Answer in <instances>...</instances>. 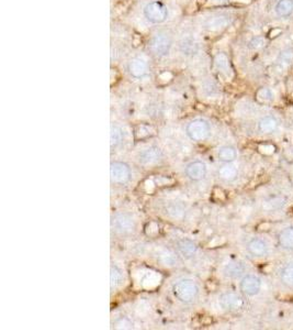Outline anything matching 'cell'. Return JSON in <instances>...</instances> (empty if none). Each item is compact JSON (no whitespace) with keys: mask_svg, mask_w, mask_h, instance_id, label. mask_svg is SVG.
<instances>
[{"mask_svg":"<svg viewBox=\"0 0 293 330\" xmlns=\"http://www.w3.org/2000/svg\"><path fill=\"white\" fill-rule=\"evenodd\" d=\"M171 44H173V40H171L170 35H168L167 33L159 32L155 34L151 39V41H149L148 49L153 55L162 57L166 56L169 53Z\"/></svg>","mask_w":293,"mask_h":330,"instance_id":"1","label":"cell"},{"mask_svg":"<svg viewBox=\"0 0 293 330\" xmlns=\"http://www.w3.org/2000/svg\"><path fill=\"white\" fill-rule=\"evenodd\" d=\"M175 296L184 303H189L198 295L199 289L195 282L190 279H182L174 285L173 288Z\"/></svg>","mask_w":293,"mask_h":330,"instance_id":"2","label":"cell"},{"mask_svg":"<svg viewBox=\"0 0 293 330\" xmlns=\"http://www.w3.org/2000/svg\"><path fill=\"white\" fill-rule=\"evenodd\" d=\"M144 16L151 23L159 25L167 19L168 11L165 6L159 2H152L145 6Z\"/></svg>","mask_w":293,"mask_h":330,"instance_id":"3","label":"cell"},{"mask_svg":"<svg viewBox=\"0 0 293 330\" xmlns=\"http://www.w3.org/2000/svg\"><path fill=\"white\" fill-rule=\"evenodd\" d=\"M210 125L204 119H196L188 125L187 134L194 141H203L210 135Z\"/></svg>","mask_w":293,"mask_h":330,"instance_id":"4","label":"cell"},{"mask_svg":"<svg viewBox=\"0 0 293 330\" xmlns=\"http://www.w3.org/2000/svg\"><path fill=\"white\" fill-rule=\"evenodd\" d=\"M111 182L116 184H125L131 177L130 168L125 163L114 162L110 167Z\"/></svg>","mask_w":293,"mask_h":330,"instance_id":"5","label":"cell"},{"mask_svg":"<svg viewBox=\"0 0 293 330\" xmlns=\"http://www.w3.org/2000/svg\"><path fill=\"white\" fill-rule=\"evenodd\" d=\"M114 228L120 233H131L135 230V221L127 214H119L114 217Z\"/></svg>","mask_w":293,"mask_h":330,"instance_id":"6","label":"cell"},{"mask_svg":"<svg viewBox=\"0 0 293 330\" xmlns=\"http://www.w3.org/2000/svg\"><path fill=\"white\" fill-rule=\"evenodd\" d=\"M220 305L226 311H238L244 306V300L237 294L225 293L220 297Z\"/></svg>","mask_w":293,"mask_h":330,"instance_id":"7","label":"cell"},{"mask_svg":"<svg viewBox=\"0 0 293 330\" xmlns=\"http://www.w3.org/2000/svg\"><path fill=\"white\" fill-rule=\"evenodd\" d=\"M260 279L255 275H246L241 282V291L247 296L257 295L260 291Z\"/></svg>","mask_w":293,"mask_h":330,"instance_id":"8","label":"cell"},{"mask_svg":"<svg viewBox=\"0 0 293 330\" xmlns=\"http://www.w3.org/2000/svg\"><path fill=\"white\" fill-rule=\"evenodd\" d=\"M231 22V18L228 16H225V14H218V16H214L209 18L208 20L204 22L205 29L211 31H218L221 30V29L226 28Z\"/></svg>","mask_w":293,"mask_h":330,"instance_id":"9","label":"cell"},{"mask_svg":"<svg viewBox=\"0 0 293 330\" xmlns=\"http://www.w3.org/2000/svg\"><path fill=\"white\" fill-rule=\"evenodd\" d=\"M185 173H187V176L192 179V181H200L206 174L205 164L200 161L192 162L185 169Z\"/></svg>","mask_w":293,"mask_h":330,"instance_id":"10","label":"cell"},{"mask_svg":"<svg viewBox=\"0 0 293 330\" xmlns=\"http://www.w3.org/2000/svg\"><path fill=\"white\" fill-rule=\"evenodd\" d=\"M128 73H130L135 78H142L147 74L148 66L145 61L141 59H133L130 63H128Z\"/></svg>","mask_w":293,"mask_h":330,"instance_id":"11","label":"cell"},{"mask_svg":"<svg viewBox=\"0 0 293 330\" xmlns=\"http://www.w3.org/2000/svg\"><path fill=\"white\" fill-rule=\"evenodd\" d=\"M248 252L255 256H263L268 252V247L266 242L260 239H253L248 242L247 245Z\"/></svg>","mask_w":293,"mask_h":330,"instance_id":"12","label":"cell"},{"mask_svg":"<svg viewBox=\"0 0 293 330\" xmlns=\"http://www.w3.org/2000/svg\"><path fill=\"white\" fill-rule=\"evenodd\" d=\"M278 128V121L273 116H266L263 117L258 124L259 131L266 134H270L277 130Z\"/></svg>","mask_w":293,"mask_h":330,"instance_id":"13","label":"cell"},{"mask_svg":"<svg viewBox=\"0 0 293 330\" xmlns=\"http://www.w3.org/2000/svg\"><path fill=\"white\" fill-rule=\"evenodd\" d=\"M245 272L244 264L239 261H232L225 265L224 274L228 277H238Z\"/></svg>","mask_w":293,"mask_h":330,"instance_id":"14","label":"cell"},{"mask_svg":"<svg viewBox=\"0 0 293 330\" xmlns=\"http://www.w3.org/2000/svg\"><path fill=\"white\" fill-rule=\"evenodd\" d=\"M161 156H162V153L159 151V149L151 148L141 153L140 161L143 164H153V163H156L157 161H159Z\"/></svg>","mask_w":293,"mask_h":330,"instance_id":"15","label":"cell"},{"mask_svg":"<svg viewBox=\"0 0 293 330\" xmlns=\"http://www.w3.org/2000/svg\"><path fill=\"white\" fill-rule=\"evenodd\" d=\"M279 243L283 249H293V227L285 228L279 234Z\"/></svg>","mask_w":293,"mask_h":330,"instance_id":"16","label":"cell"},{"mask_svg":"<svg viewBox=\"0 0 293 330\" xmlns=\"http://www.w3.org/2000/svg\"><path fill=\"white\" fill-rule=\"evenodd\" d=\"M276 12L279 17H289L293 12V0H279L276 6Z\"/></svg>","mask_w":293,"mask_h":330,"instance_id":"17","label":"cell"},{"mask_svg":"<svg viewBox=\"0 0 293 330\" xmlns=\"http://www.w3.org/2000/svg\"><path fill=\"white\" fill-rule=\"evenodd\" d=\"M219 175L221 178L224 179V181H227V182L234 181V179L236 178V176H237V169L235 168L234 165H232L230 163H226L219 170Z\"/></svg>","mask_w":293,"mask_h":330,"instance_id":"18","label":"cell"},{"mask_svg":"<svg viewBox=\"0 0 293 330\" xmlns=\"http://www.w3.org/2000/svg\"><path fill=\"white\" fill-rule=\"evenodd\" d=\"M177 247H178V250H179V252L187 257H190V256L194 255L197 251L196 243H194L190 240H187V239L180 240L179 242H178Z\"/></svg>","mask_w":293,"mask_h":330,"instance_id":"19","label":"cell"},{"mask_svg":"<svg viewBox=\"0 0 293 330\" xmlns=\"http://www.w3.org/2000/svg\"><path fill=\"white\" fill-rule=\"evenodd\" d=\"M219 159L221 162H224V163L233 162L235 159H236V150L230 146L222 147L219 151Z\"/></svg>","mask_w":293,"mask_h":330,"instance_id":"20","label":"cell"},{"mask_svg":"<svg viewBox=\"0 0 293 330\" xmlns=\"http://www.w3.org/2000/svg\"><path fill=\"white\" fill-rule=\"evenodd\" d=\"M281 281L285 286H288L290 289H293V263L285 265V267L282 269Z\"/></svg>","mask_w":293,"mask_h":330,"instance_id":"21","label":"cell"},{"mask_svg":"<svg viewBox=\"0 0 293 330\" xmlns=\"http://www.w3.org/2000/svg\"><path fill=\"white\" fill-rule=\"evenodd\" d=\"M122 281V273L117 267H111V273H110V282H111V289H116L117 286Z\"/></svg>","mask_w":293,"mask_h":330,"instance_id":"22","label":"cell"},{"mask_svg":"<svg viewBox=\"0 0 293 330\" xmlns=\"http://www.w3.org/2000/svg\"><path fill=\"white\" fill-rule=\"evenodd\" d=\"M121 140H122V131H121V129L119 127H117V126H112L111 127V133H110L111 147L119 145Z\"/></svg>","mask_w":293,"mask_h":330,"instance_id":"23","label":"cell"},{"mask_svg":"<svg viewBox=\"0 0 293 330\" xmlns=\"http://www.w3.org/2000/svg\"><path fill=\"white\" fill-rule=\"evenodd\" d=\"M279 62L282 64H291L293 63V49L287 48L279 54Z\"/></svg>","mask_w":293,"mask_h":330,"instance_id":"24","label":"cell"},{"mask_svg":"<svg viewBox=\"0 0 293 330\" xmlns=\"http://www.w3.org/2000/svg\"><path fill=\"white\" fill-rule=\"evenodd\" d=\"M181 50L183 54H195L198 50V46L195 42L184 41L181 44Z\"/></svg>","mask_w":293,"mask_h":330,"instance_id":"25","label":"cell"},{"mask_svg":"<svg viewBox=\"0 0 293 330\" xmlns=\"http://www.w3.org/2000/svg\"><path fill=\"white\" fill-rule=\"evenodd\" d=\"M273 91L268 88H261L257 92V98H258L260 102H269V100L273 99Z\"/></svg>","mask_w":293,"mask_h":330,"instance_id":"26","label":"cell"},{"mask_svg":"<svg viewBox=\"0 0 293 330\" xmlns=\"http://www.w3.org/2000/svg\"><path fill=\"white\" fill-rule=\"evenodd\" d=\"M216 63H217V66L222 69V70H227L228 68V61H227V57L224 54H219L216 59Z\"/></svg>","mask_w":293,"mask_h":330,"instance_id":"27","label":"cell"},{"mask_svg":"<svg viewBox=\"0 0 293 330\" xmlns=\"http://www.w3.org/2000/svg\"><path fill=\"white\" fill-rule=\"evenodd\" d=\"M263 45V39L262 38H255L251 42V46L252 49H259Z\"/></svg>","mask_w":293,"mask_h":330,"instance_id":"28","label":"cell"}]
</instances>
